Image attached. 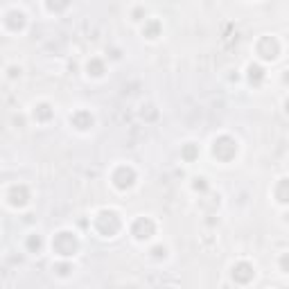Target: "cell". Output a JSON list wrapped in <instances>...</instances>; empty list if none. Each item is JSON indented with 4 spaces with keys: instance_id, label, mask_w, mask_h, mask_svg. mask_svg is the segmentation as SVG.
Returning <instances> with one entry per match:
<instances>
[{
    "instance_id": "obj_1",
    "label": "cell",
    "mask_w": 289,
    "mask_h": 289,
    "mask_svg": "<svg viewBox=\"0 0 289 289\" xmlns=\"http://www.w3.org/2000/svg\"><path fill=\"white\" fill-rule=\"evenodd\" d=\"M120 226H122L120 224V217L113 210H102V213H98V217H95V228H98V233L102 237H113L120 230Z\"/></svg>"
},
{
    "instance_id": "obj_2",
    "label": "cell",
    "mask_w": 289,
    "mask_h": 289,
    "mask_svg": "<svg viewBox=\"0 0 289 289\" xmlns=\"http://www.w3.org/2000/svg\"><path fill=\"white\" fill-rule=\"evenodd\" d=\"M77 237L68 230H61V233L55 235V239H52V249H55L59 255H64V258H70V255L77 253Z\"/></svg>"
},
{
    "instance_id": "obj_3",
    "label": "cell",
    "mask_w": 289,
    "mask_h": 289,
    "mask_svg": "<svg viewBox=\"0 0 289 289\" xmlns=\"http://www.w3.org/2000/svg\"><path fill=\"white\" fill-rule=\"evenodd\" d=\"M213 154L219 158V161H224V163L233 161L235 154H237V142H235L233 138H228V136L217 138L215 144H213Z\"/></svg>"
},
{
    "instance_id": "obj_4",
    "label": "cell",
    "mask_w": 289,
    "mask_h": 289,
    "mask_svg": "<svg viewBox=\"0 0 289 289\" xmlns=\"http://www.w3.org/2000/svg\"><path fill=\"white\" fill-rule=\"evenodd\" d=\"M278 52H280V47H278V41H276L273 36L260 38V43H258V55L262 57V59L273 61V59L278 57Z\"/></svg>"
},
{
    "instance_id": "obj_5",
    "label": "cell",
    "mask_w": 289,
    "mask_h": 289,
    "mask_svg": "<svg viewBox=\"0 0 289 289\" xmlns=\"http://www.w3.org/2000/svg\"><path fill=\"white\" fill-rule=\"evenodd\" d=\"M7 201L14 208H23V206H27V201H30V192H27L25 185H14L12 190L7 192Z\"/></svg>"
},
{
    "instance_id": "obj_6",
    "label": "cell",
    "mask_w": 289,
    "mask_h": 289,
    "mask_svg": "<svg viewBox=\"0 0 289 289\" xmlns=\"http://www.w3.org/2000/svg\"><path fill=\"white\" fill-rule=\"evenodd\" d=\"M133 181H136V172H133L131 167H120V170L113 174V183H115L118 190H127V187H131Z\"/></svg>"
},
{
    "instance_id": "obj_7",
    "label": "cell",
    "mask_w": 289,
    "mask_h": 289,
    "mask_svg": "<svg viewBox=\"0 0 289 289\" xmlns=\"http://www.w3.org/2000/svg\"><path fill=\"white\" fill-rule=\"evenodd\" d=\"M131 230L136 235V239H149L154 235V230H156V226H154V221L149 217H140V219H136Z\"/></svg>"
},
{
    "instance_id": "obj_8",
    "label": "cell",
    "mask_w": 289,
    "mask_h": 289,
    "mask_svg": "<svg viewBox=\"0 0 289 289\" xmlns=\"http://www.w3.org/2000/svg\"><path fill=\"white\" fill-rule=\"evenodd\" d=\"M233 280L239 282V285H247V282L253 280V267L249 262H237L233 267Z\"/></svg>"
},
{
    "instance_id": "obj_9",
    "label": "cell",
    "mask_w": 289,
    "mask_h": 289,
    "mask_svg": "<svg viewBox=\"0 0 289 289\" xmlns=\"http://www.w3.org/2000/svg\"><path fill=\"white\" fill-rule=\"evenodd\" d=\"M70 122L75 124L77 129H81V131H86V129L93 127V115L88 113V111H77L75 115H70Z\"/></svg>"
},
{
    "instance_id": "obj_10",
    "label": "cell",
    "mask_w": 289,
    "mask_h": 289,
    "mask_svg": "<svg viewBox=\"0 0 289 289\" xmlns=\"http://www.w3.org/2000/svg\"><path fill=\"white\" fill-rule=\"evenodd\" d=\"M276 199L280 204H289V179H280L276 187Z\"/></svg>"
},
{
    "instance_id": "obj_11",
    "label": "cell",
    "mask_w": 289,
    "mask_h": 289,
    "mask_svg": "<svg viewBox=\"0 0 289 289\" xmlns=\"http://www.w3.org/2000/svg\"><path fill=\"white\" fill-rule=\"evenodd\" d=\"M262 79H264V70L255 64L249 66V81H251L253 86H258V84H262Z\"/></svg>"
},
{
    "instance_id": "obj_12",
    "label": "cell",
    "mask_w": 289,
    "mask_h": 289,
    "mask_svg": "<svg viewBox=\"0 0 289 289\" xmlns=\"http://www.w3.org/2000/svg\"><path fill=\"white\" fill-rule=\"evenodd\" d=\"M34 118H36V120H41V122L50 120V118H52V109H50V104H38V107L34 109Z\"/></svg>"
},
{
    "instance_id": "obj_13",
    "label": "cell",
    "mask_w": 289,
    "mask_h": 289,
    "mask_svg": "<svg viewBox=\"0 0 289 289\" xmlns=\"http://www.w3.org/2000/svg\"><path fill=\"white\" fill-rule=\"evenodd\" d=\"M142 32H144V36H147V38H156L158 32H161V23H158V21H149L147 25H144Z\"/></svg>"
},
{
    "instance_id": "obj_14",
    "label": "cell",
    "mask_w": 289,
    "mask_h": 289,
    "mask_svg": "<svg viewBox=\"0 0 289 289\" xmlns=\"http://www.w3.org/2000/svg\"><path fill=\"white\" fill-rule=\"evenodd\" d=\"M88 75H93V77H102L104 75V64L102 61H98V59H93V61H88Z\"/></svg>"
},
{
    "instance_id": "obj_15",
    "label": "cell",
    "mask_w": 289,
    "mask_h": 289,
    "mask_svg": "<svg viewBox=\"0 0 289 289\" xmlns=\"http://www.w3.org/2000/svg\"><path fill=\"white\" fill-rule=\"evenodd\" d=\"M181 156H183V158H185V161H195V158H197V156H199V149H197V147H195V144H192V142H190V144H185V147H183Z\"/></svg>"
},
{
    "instance_id": "obj_16",
    "label": "cell",
    "mask_w": 289,
    "mask_h": 289,
    "mask_svg": "<svg viewBox=\"0 0 289 289\" xmlns=\"http://www.w3.org/2000/svg\"><path fill=\"white\" fill-rule=\"evenodd\" d=\"M27 249H30V251H38V249H41V237H38V235H30Z\"/></svg>"
},
{
    "instance_id": "obj_17",
    "label": "cell",
    "mask_w": 289,
    "mask_h": 289,
    "mask_svg": "<svg viewBox=\"0 0 289 289\" xmlns=\"http://www.w3.org/2000/svg\"><path fill=\"white\" fill-rule=\"evenodd\" d=\"M280 269H282L285 273H289V253H285V255L280 258Z\"/></svg>"
},
{
    "instance_id": "obj_18",
    "label": "cell",
    "mask_w": 289,
    "mask_h": 289,
    "mask_svg": "<svg viewBox=\"0 0 289 289\" xmlns=\"http://www.w3.org/2000/svg\"><path fill=\"white\" fill-rule=\"evenodd\" d=\"M197 183H195V190H201V192H204L206 190V187H208V183H206V179H195Z\"/></svg>"
},
{
    "instance_id": "obj_19",
    "label": "cell",
    "mask_w": 289,
    "mask_h": 289,
    "mask_svg": "<svg viewBox=\"0 0 289 289\" xmlns=\"http://www.w3.org/2000/svg\"><path fill=\"white\" fill-rule=\"evenodd\" d=\"M152 253H154V258H165V247H156V249H152Z\"/></svg>"
},
{
    "instance_id": "obj_20",
    "label": "cell",
    "mask_w": 289,
    "mask_h": 289,
    "mask_svg": "<svg viewBox=\"0 0 289 289\" xmlns=\"http://www.w3.org/2000/svg\"><path fill=\"white\" fill-rule=\"evenodd\" d=\"M70 271V267H68V264H61V267H59V273H61V276H66V273H68Z\"/></svg>"
},
{
    "instance_id": "obj_21",
    "label": "cell",
    "mask_w": 289,
    "mask_h": 289,
    "mask_svg": "<svg viewBox=\"0 0 289 289\" xmlns=\"http://www.w3.org/2000/svg\"><path fill=\"white\" fill-rule=\"evenodd\" d=\"M285 84H289V70H287V75H285Z\"/></svg>"
},
{
    "instance_id": "obj_22",
    "label": "cell",
    "mask_w": 289,
    "mask_h": 289,
    "mask_svg": "<svg viewBox=\"0 0 289 289\" xmlns=\"http://www.w3.org/2000/svg\"><path fill=\"white\" fill-rule=\"evenodd\" d=\"M285 107H287V113H289V100H287V102H285Z\"/></svg>"
}]
</instances>
